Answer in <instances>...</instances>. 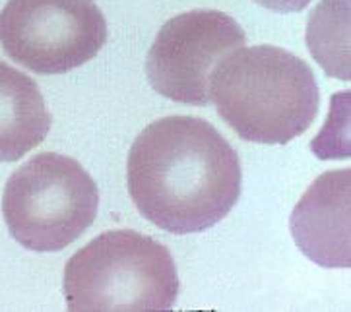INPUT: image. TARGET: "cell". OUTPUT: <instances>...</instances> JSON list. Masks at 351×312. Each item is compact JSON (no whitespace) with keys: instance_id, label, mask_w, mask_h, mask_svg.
<instances>
[{"instance_id":"5b68a950","label":"cell","mask_w":351,"mask_h":312,"mask_svg":"<svg viewBox=\"0 0 351 312\" xmlns=\"http://www.w3.org/2000/svg\"><path fill=\"white\" fill-rule=\"evenodd\" d=\"M107 22L93 0H8L0 10V45L10 60L53 76L95 58Z\"/></svg>"},{"instance_id":"277c9868","label":"cell","mask_w":351,"mask_h":312,"mask_svg":"<svg viewBox=\"0 0 351 312\" xmlns=\"http://www.w3.org/2000/svg\"><path fill=\"white\" fill-rule=\"evenodd\" d=\"M99 190L76 159L43 152L6 182L2 213L10 235L35 252H57L95 221Z\"/></svg>"},{"instance_id":"ba28073f","label":"cell","mask_w":351,"mask_h":312,"mask_svg":"<svg viewBox=\"0 0 351 312\" xmlns=\"http://www.w3.org/2000/svg\"><path fill=\"white\" fill-rule=\"evenodd\" d=\"M53 117L34 78L0 60V163L22 159L41 144Z\"/></svg>"},{"instance_id":"7a4b0ae2","label":"cell","mask_w":351,"mask_h":312,"mask_svg":"<svg viewBox=\"0 0 351 312\" xmlns=\"http://www.w3.org/2000/svg\"><path fill=\"white\" fill-rule=\"evenodd\" d=\"M210 97L223 123L256 144H287L306 132L320 103L313 68L272 45L241 47L219 60Z\"/></svg>"},{"instance_id":"52a82bcc","label":"cell","mask_w":351,"mask_h":312,"mask_svg":"<svg viewBox=\"0 0 351 312\" xmlns=\"http://www.w3.org/2000/svg\"><path fill=\"white\" fill-rule=\"evenodd\" d=\"M350 180V169L320 175L291 213L295 243L318 266H351Z\"/></svg>"},{"instance_id":"3957f363","label":"cell","mask_w":351,"mask_h":312,"mask_svg":"<svg viewBox=\"0 0 351 312\" xmlns=\"http://www.w3.org/2000/svg\"><path fill=\"white\" fill-rule=\"evenodd\" d=\"M62 289L72 312L169 311L179 278L167 246L138 231L114 229L70 258Z\"/></svg>"},{"instance_id":"6da1fadb","label":"cell","mask_w":351,"mask_h":312,"mask_svg":"<svg viewBox=\"0 0 351 312\" xmlns=\"http://www.w3.org/2000/svg\"><path fill=\"white\" fill-rule=\"evenodd\" d=\"M138 212L173 235L208 231L235 208L237 152L200 117H165L138 134L126 163Z\"/></svg>"},{"instance_id":"8992f818","label":"cell","mask_w":351,"mask_h":312,"mask_svg":"<svg viewBox=\"0 0 351 312\" xmlns=\"http://www.w3.org/2000/svg\"><path fill=\"white\" fill-rule=\"evenodd\" d=\"M247 43L237 20L219 10H191L171 18L156 35L146 58V76L159 95L206 107L215 64Z\"/></svg>"},{"instance_id":"9c48e42d","label":"cell","mask_w":351,"mask_h":312,"mask_svg":"<svg viewBox=\"0 0 351 312\" xmlns=\"http://www.w3.org/2000/svg\"><path fill=\"white\" fill-rule=\"evenodd\" d=\"M254 2L278 14H287V12L305 10L313 0H254Z\"/></svg>"}]
</instances>
